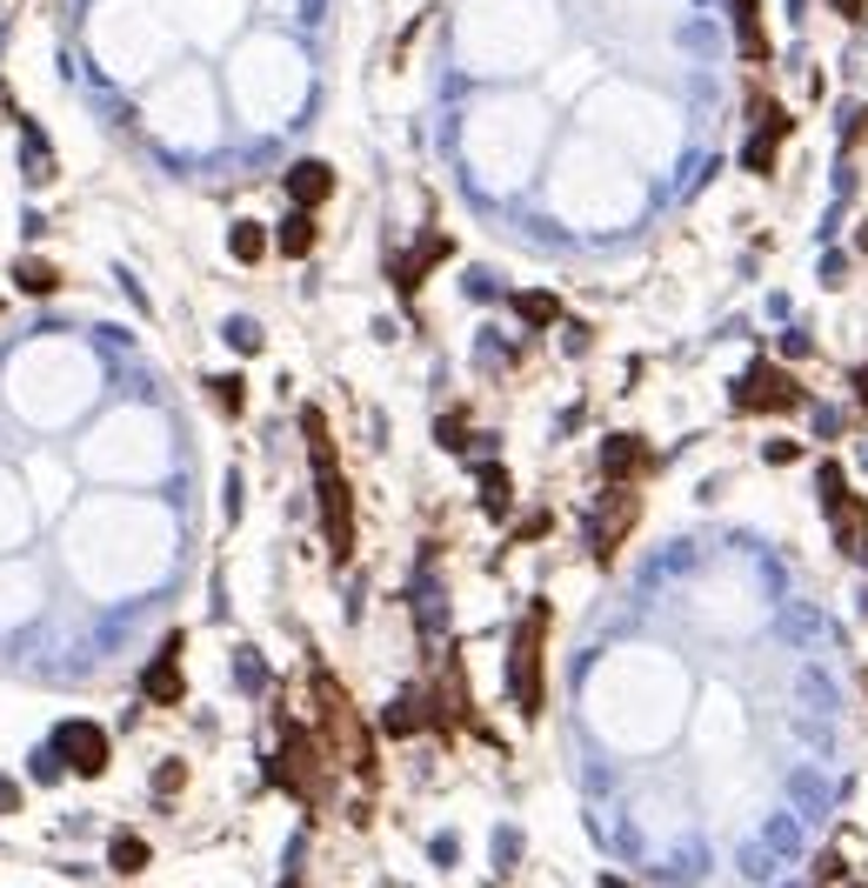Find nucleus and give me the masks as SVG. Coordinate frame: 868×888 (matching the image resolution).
I'll use <instances>...</instances> for the list:
<instances>
[{"label": "nucleus", "mask_w": 868, "mask_h": 888, "mask_svg": "<svg viewBox=\"0 0 868 888\" xmlns=\"http://www.w3.org/2000/svg\"><path fill=\"white\" fill-rule=\"evenodd\" d=\"M768 842H775L781 855H795V848H802V835H795V822H775V829H768Z\"/></svg>", "instance_id": "obj_24"}, {"label": "nucleus", "mask_w": 868, "mask_h": 888, "mask_svg": "<svg viewBox=\"0 0 868 888\" xmlns=\"http://www.w3.org/2000/svg\"><path fill=\"white\" fill-rule=\"evenodd\" d=\"M542 634H548V602H535L521 615V634L508 649V695L521 715H542Z\"/></svg>", "instance_id": "obj_2"}, {"label": "nucleus", "mask_w": 868, "mask_h": 888, "mask_svg": "<svg viewBox=\"0 0 868 888\" xmlns=\"http://www.w3.org/2000/svg\"><path fill=\"white\" fill-rule=\"evenodd\" d=\"M421 721H427V695H421V688H408V695L388 708V735H414Z\"/></svg>", "instance_id": "obj_15"}, {"label": "nucleus", "mask_w": 868, "mask_h": 888, "mask_svg": "<svg viewBox=\"0 0 868 888\" xmlns=\"http://www.w3.org/2000/svg\"><path fill=\"white\" fill-rule=\"evenodd\" d=\"M334 194V168H327V160H294V168H288V201L294 207H321Z\"/></svg>", "instance_id": "obj_7"}, {"label": "nucleus", "mask_w": 868, "mask_h": 888, "mask_svg": "<svg viewBox=\"0 0 868 888\" xmlns=\"http://www.w3.org/2000/svg\"><path fill=\"white\" fill-rule=\"evenodd\" d=\"M735 8V34H742V54L748 60H768V34H761V14H755V0H728Z\"/></svg>", "instance_id": "obj_13"}, {"label": "nucleus", "mask_w": 868, "mask_h": 888, "mask_svg": "<svg viewBox=\"0 0 868 888\" xmlns=\"http://www.w3.org/2000/svg\"><path fill=\"white\" fill-rule=\"evenodd\" d=\"M181 782H188V768H181V762H160V768H154V795H174Z\"/></svg>", "instance_id": "obj_23"}, {"label": "nucleus", "mask_w": 868, "mask_h": 888, "mask_svg": "<svg viewBox=\"0 0 868 888\" xmlns=\"http://www.w3.org/2000/svg\"><path fill=\"white\" fill-rule=\"evenodd\" d=\"M628 515H635V508H628V502H622V488H615V502H608V508H601V515L588 521V528H594V554H601V561H608V554H615V541H622V528H628Z\"/></svg>", "instance_id": "obj_12"}, {"label": "nucleus", "mask_w": 868, "mask_h": 888, "mask_svg": "<svg viewBox=\"0 0 868 888\" xmlns=\"http://www.w3.org/2000/svg\"><path fill=\"white\" fill-rule=\"evenodd\" d=\"M14 809H21V788H14L8 775H0V816H14Z\"/></svg>", "instance_id": "obj_26"}, {"label": "nucleus", "mask_w": 868, "mask_h": 888, "mask_svg": "<svg viewBox=\"0 0 868 888\" xmlns=\"http://www.w3.org/2000/svg\"><path fill=\"white\" fill-rule=\"evenodd\" d=\"M795 795H802V809H809V816L822 809V782H815V775H795Z\"/></svg>", "instance_id": "obj_25"}, {"label": "nucleus", "mask_w": 868, "mask_h": 888, "mask_svg": "<svg viewBox=\"0 0 868 888\" xmlns=\"http://www.w3.org/2000/svg\"><path fill=\"white\" fill-rule=\"evenodd\" d=\"M521 855V835H494V862H514Z\"/></svg>", "instance_id": "obj_28"}, {"label": "nucleus", "mask_w": 868, "mask_h": 888, "mask_svg": "<svg viewBox=\"0 0 868 888\" xmlns=\"http://www.w3.org/2000/svg\"><path fill=\"white\" fill-rule=\"evenodd\" d=\"M642 461H648V448H642L635 435H608V448H601V474L615 481V488L642 474Z\"/></svg>", "instance_id": "obj_10"}, {"label": "nucleus", "mask_w": 868, "mask_h": 888, "mask_svg": "<svg viewBox=\"0 0 868 888\" xmlns=\"http://www.w3.org/2000/svg\"><path fill=\"white\" fill-rule=\"evenodd\" d=\"M275 240H281V255H308V248H314V221H308V207H294V214L281 221Z\"/></svg>", "instance_id": "obj_16"}, {"label": "nucleus", "mask_w": 868, "mask_h": 888, "mask_svg": "<svg viewBox=\"0 0 868 888\" xmlns=\"http://www.w3.org/2000/svg\"><path fill=\"white\" fill-rule=\"evenodd\" d=\"M855 248H861V255H868V227H861V234H855Z\"/></svg>", "instance_id": "obj_31"}, {"label": "nucleus", "mask_w": 868, "mask_h": 888, "mask_svg": "<svg viewBox=\"0 0 868 888\" xmlns=\"http://www.w3.org/2000/svg\"><path fill=\"white\" fill-rule=\"evenodd\" d=\"M514 314L528 321V328H555V321H561V301L542 294V288H528V294H514Z\"/></svg>", "instance_id": "obj_14"}, {"label": "nucleus", "mask_w": 868, "mask_h": 888, "mask_svg": "<svg viewBox=\"0 0 868 888\" xmlns=\"http://www.w3.org/2000/svg\"><path fill=\"white\" fill-rule=\"evenodd\" d=\"M601 888H628V881H615V875H608V881H601Z\"/></svg>", "instance_id": "obj_32"}, {"label": "nucleus", "mask_w": 868, "mask_h": 888, "mask_svg": "<svg viewBox=\"0 0 868 888\" xmlns=\"http://www.w3.org/2000/svg\"><path fill=\"white\" fill-rule=\"evenodd\" d=\"M14 281H21L27 294H54V288H60V274H54L47 261H21V268H14Z\"/></svg>", "instance_id": "obj_20"}, {"label": "nucleus", "mask_w": 868, "mask_h": 888, "mask_svg": "<svg viewBox=\"0 0 868 888\" xmlns=\"http://www.w3.org/2000/svg\"><path fill=\"white\" fill-rule=\"evenodd\" d=\"M174 662H181V634H167V649H160V662L141 675V688H147V701H181V668H174Z\"/></svg>", "instance_id": "obj_8"}, {"label": "nucleus", "mask_w": 868, "mask_h": 888, "mask_svg": "<svg viewBox=\"0 0 868 888\" xmlns=\"http://www.w3.org/2000/svg\"><path fill=\"white\" fill-rule=\"evenodd\" d=\"M855 387H861V401H868V368H855Z\"/></svg>", "instance_id": "obj_30"}, {"label": "nucleus", "mask_w": 868, "mask_h": 888, "mask_svg": "<svg viewBox=\"0 0 868 888\" xmlns=\"http://www.w3.org/2000/svg\"><path fill=\"white\" fill-rule=\"evenodd\" d=\"M448 255H455L448 240H442V234H427L414 255H401V261H394V288H401V294H414V288H421V274H427L434 261H448Z\"/></svg>", "instance_id": "obj_9"}, {"label": "nucleus", "mask_w": 868, "mask_h": 888, "mask_svg": "<svg viewBox=\"0 0 868 888\" xmlns=\"http://www.w3.org/2000/svg\"><path fill=\"white\" fill-rule=\"evenodd\" d=\"M761 108V127L748 134V147H742V168L748 175H775V147H781V134H789V121L775 114V101H755Z\"/></svg>", "instance_id": "obj_6"}, {"label": "nucleus", "mask_w": 868, "mask_h": 888, "mask_svg": "<svg viewBox=\"0 0 868 888\" xmlns=\"http://www.w3.org/2000/svg\"><path fill=\"white\" fill-rule=\"evenodd\" d=\"M795 401H802V387L781 374L775 361H755V368L735 381V408H742V415H781V408H795Z\"/></svg>", "instance_id": "obj_4"}, {"label": "nucleus", "mask_w": 868, "mask_h": 888, "mask_svg": "<svg viewBox=\"0 0 868 888\" xmlns=\"http://www.w3.org/2000/svg\"><path fill=\"white\" fill-rule=\"evenodd\" d=\"M861 468H868V454H861Z\"/></svg>", "instance_id": "obj_34"}, {"label": "nucleus", "mask_w": 868, "mask_h": 888, "mask_svg": "<svg viewBox=\"0 0 868 888\" xmlns=\"http://www.w3.org/2000/svg\"><path fill=\"white\" fill-rule=\"evenodd\" d=\"M108 855H114V868H121V875H141V868H147V842H141V835H114V848H108Z\"/></svg>", "instance_id": "obj_18"}, {"label": "nucleus", "mask_w": 868, "mask_h": 888, "mask_svg": "<svg viewBox=\"0 0 868 888\" xmlns=\"http://www.w3.org/2000/svg\"><path fill=\"white\" fill-rule=\"evenodd\" d=\"M54 755L74 775H101L108 768V735L94 729V721H60V729H54Z\"/></svg>", "instance_id": "obj_5"}, {"label": "nucleus", "mask_w": 868, "mask_h": 888, "mask_svg": "<svg viewBox=\"0 0 868 888\" xmlns=\"http://www.w3.org/2000/svg\"><path fill=\"white\" fill-rule=\"evenodd\" d=\"M227 348H241V355H260V328H254V321H227Z\"/></svg>", "instance_id": "obj_21"}, {"label": "nucleus", "mask_w": 868, "mask_h": 888, "mask_svg": "<svg viewBox=\"0 0 868 888\" xmlns=\"http://www.w3.org/2000/svg\"><path fill=\"white\" fill-rule=\"evenodd\" d=\"M281 888H301V881H294V875H288V881H281Z\"/></svg>", "instance_id": "obj_33"}, {"label": "nucleus", "mask_w": 868, "mask_h": 888, "mask_svg": "<svg viewBox=\"0 0 868 888\" xmlns=\"http://www.w3.org/2000/svg\"><path fill=\"white\" fill-rule=\"evenodd\" d=\"M301 428H308V454H314V488H321L327 548L347 561V554H355V502H347V481H341V461H334V441H327L321 408H308V415H301Z\"/></svg>", "instance_id": "obj_1"}, {"label": "nucleus", "mask_w": 868, "mask_h": 888, "mask_svg": "<svg viewBox=\"0 0 868 888\" xmlns=\"http://www.w3.org/2000/svg\"><path fill=\"white\" fill-rule=\"evenodd\" d=\"M481 508H488L494 521L508 515V474H501V468H481Z\"/></svg>", "instance_id": "obj_19"}, {"label": "nucleus", "mask_w": 868, "mask_h": 888, "mask_svg": "<svg viewBox=\"0 0 868 888\" xmlns=\"http://www.w3.org/2000/svg\"><path fill=\"white\" fill-rule=\"evenodd\" d=\"M828 8H835L842 21H861V14H868V0H828Z\"/></svg>", "instance_id": "obj_29"}, {"label": "nucleus", "mask_w": 868, "mask_h": 888, "mask_svg": "<svg viewBox=\"0 0 868 888\" xmlns=\"http://www.w3.org/2000/svg\"><path fill=\"white\" fill-rule=\"evenodd\" d=\"M828 515H835V535H842V548H848L855 561H868V508H861L855 495H842V502H828Z\"/></svg>", "instance_id": "obj_11"}, {"label": "nucleus", "mask_w": 868, "mask_h": 888, "mask_svg": "<svg viewBox=\"0 0 868 888\" xmlns=\"http://www.w3.org/2000/svg\"><path fill=\"white\" fill-rule=\"evenodd\" d=\"M214 401L221 408H241V381H214Z\"/></svg>", "instance_id": "obj_27"}, {"label": "nucleus", "mask_w": 868, "mask_h": 888, "mask_svg": "<svg viewBox=\"0 0 868 888\" xmlns=\"http://www.w3.org/2000/svg\"><path fill=\"white\" fill-rule=\"evenodd\" d=\"M434 441H442V448H468V421H461V415H442V428H434Z\"/></svg>", "instance_id": "obj_22"}, {"label": "nucleus", "mask_w": 868, "mask_h": 888, "mask_svg": "<svg viewBox=\"0 0 868 888\" xmlns=\"http://www.w3.org/2000/svg\"><path fill=\"white\" fill-rule=\"evenodd\" d=\"M314 695H321V715H327V742H334V755H347L355 768H368L375 755H368V729H361V715L347 708V695L327 682V675H314Z\"/></svg>", "instance_id": "obj_3"}, {"label": "nucleus", "mask_w": 868, "mask_h": 888, "mask_svg": "<svg viewBox=\"0 0 868 888\" xmlns=\"http://www.w3.org/2000/svg\"><path fill=\"white\" fill-rule=\"evenodd\" d=\"M227 248H234V261H260V255H268V234H260L254 221H234V234H227Z\"/></svg>", "instance_id": "obj_17"}]
</instances>
